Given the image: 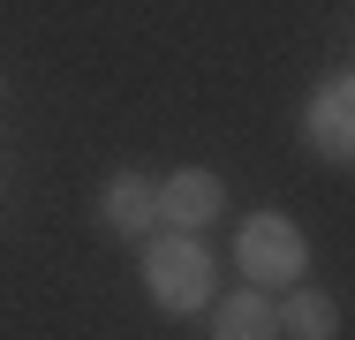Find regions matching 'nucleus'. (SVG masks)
<instances>
[{
  "instance_id": "f257e3e1",
  "label": "nucleus",
  "mask_w": 355,
  "mask_h": 340,
  "mask_svg": "<svg viewBox=\"0 0 355 340\" xmlns=\"http://www.w3.org/2000/svg\"><path fill=\"white\" fill-rule=\"evenodd\" d=\"M144 287H151V303L174 310V318L205 310V303H212V257H205V242H197V235H151V242H144Z\"/></svg>"
},
{
  "instance_id": "f03ea898",
  "label": "nucleus",
  "mask_w": 355,
  "mask_h": 340,
  "mask_svg": "<svg viewBox=\"0 0 355 340\" xmlns=\"http://www.w3.org/2000/svg\"><path fill=\"white\" fill-rule=\"evenodd\" d=\"M242 272H250V287H287L302 272V235L287 212H257L242 227Z\"/></svg>"
},
{
  "instance_id": "7ed1b4c3",
  "label": "nucleus",
  "mask_w": 355,
  "mask_h": 340,
  "mask_svg": "<svg viewBox=\"0 0 355 340\" xmlns=\"http://www.w3.org/2000/svg\"><path fill=\"white\" fill-rule=\"evenodd\" d=\"M151 212L166 219V235H197L205 219H219V174L182 167V174H166V182H151Z\"/></svg>"
},
{
  "instance_id": "20e7f679",
  "label": "nucleus",
  "mask_w": 355,
  "mask_h": 340,
  "mask_svg": "<svg viewBox=\"0 0 355 340\" xmlns=\"http://www.w3.org/2000/svg\"><path fill=\"white\" fill-rule=\"evenodd\" d=\"M310 144L325 159H348L355 151V99H348V76H333L318 99H310Z\"/></svg>"
},
{
  "instance_id": "39448f33",
  "label": "nucleus",
  "mask_w": 355,
  "mask_h": 340,
  "mask_svg": "<svg viewBox=\"0 0 355 340\" xmlns=\"http://www.w3.org/2000/svg\"><path fill=\"white\" fill-rule=\"evenodd\" d=\"M98 219H106V235H151V227H159L151 182H144V174H114L106 197H98Z\"/></svg>"
},
{
  "instance_id": "423d86ee",
  "label": "nucleus",
  "mask_w": 355,
  "mask_h": 340,
  "mask_svg": "<svg viewBox=\"0 0 355 340\" xmlns=\"http://www.w3.org/2000/svg\"><path fill=\"white\" fill-rule=\"evenodd\" d=\"M272 325H280L287 340H333V325H340V310L318 295V287H287V303L272 310Z\"/></svg>"
},
{
  "instance_id": "0eeeda50",
  "label": "nucleus",
  "mask_w": 355,
  "mask_h": 340,
  "mask_svg": "<svg viewBox=\"0 0 355 340\" xmlns=\"http://www.w3.org/2000/svg\"><path fill=\"white\" fill-rule=\"evenodd\" d=\"M280 325H272V303L257 295V287H242V295H227L212 310V340H272Z\"/></svg>"
}]
</instances>
